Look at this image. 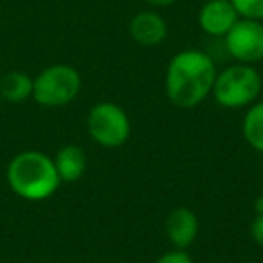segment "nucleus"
<instances>
[{
  "instance_id": "nucleus-1",
  "label": "nucleus",
  "mask_w": 263,
  "mask_h": 263,
  "mask_svg": "<svg viewBox=\"0 0 263 263\" xmlns=\"http://www.w3.org/2000/svg\"><path fill=\"white\" fill-rule=\"evenodd\" d=\"M216 72L215 60L205 51L184 49L168 63L164 76L166 96L177 108H195L211 94Z\"/></svg>"
},
{
  "instance_id": "nucleus-2",
  "label": "nucleus",
  "mask_w": 263,
  "mask_h": 263,
  "mask_svg": "<svg viewBox=\"0 0 263 263\" xmlns=\"http://www.w3.org/2000/svg\"><path fill=\"white\" fill-rule=\"evenodd\" d=\"M6 180L16 197L29 202L47 200L62 184L54 161L38 150L16 154L8 164Z\"/></svg>"
},
{
  "instance_id": "nucleus-3",
  "label": "nucleus",
  "mask_w": 263,
  "mask_h": 263,
  "mask_svg": "<svg viewBox=\"0 0 263 263\" xmlns=\"http://www.w3.org/2000/svg\"><path fill=\"white\" fill-rule=\"evenodd\" d=\"M261 87L263 80L254 67L233 63L216 72L211 94L222 108L238 110L256 103Z\"/></svg>"
},
{
  "instance_id": "nucleus-4",
  "label": "nucleus",
  "mask_w": 263,
  "mask_h": 263,
  "mask_svg": "<svg viewBox=\"0 0 263 263\" xmlns=\"http://www.w3.org/2000/svg\"><path fill=\"white\" fill-rule=\"evenodd\" d=\"M81 90V76L72 65L54 63L33 78V99L45 108L72 103Z\"/></svg>"
},
{
  "instance_id": "nucleus-5",
  "label": "nucleus",
  "mask_w": 263,
  "mask_h": 263,
  "mask_svg": "<svg viewBox=\"0 0 263 263\" xmlns=\"http://www.w3.org/2000/svg\"><path fill=\"white\" fill-rule=\"evenodd\" d=\"M87 130L94 143L114 150L123 146L128 141L132 134V124L123 106L112 101H101L96 103L88 112Z\"/></svg>"
},
{
  "instance_id": "nucleus-6",
  "label": "nucleus",
  "mask_w": 263,
  "mask_h": 263,
  "mask_svg": "<svg viewBox=\"0 0 263 263\" xmlns=\"http://www.w3.org/2000/svg\"><path fill=\"white\" fill-rule=\"evenodd\" d=\"M223 47L236 63L254 65L263 60V22L252 18H238L223 36Z\"/></svg>"
},
{
  "instance_id": "nucleus-7",
  "label": "nucleus",
  "mask_w": 263,
  "mask_h": 263,
  "mask_svg": "<svg viewBox=\"0 0 263 263\" xmlns=\"http://www.w3.org/2000/svg\"><path fill=\"white\" fill-rule=\"evenodd\" d=\"M240 15L231 4V0H208L198 11V26L208 36L213 38L226 36Z\"/></svg>"
},
{
  "instance_id": "nucleus-8",
  "label": "nucleus",
  "mask_w": 263,
  "mask_h": 263,
  "mask_svg": "<svg viewBox=\"0 0 263 263\" xmlns=\"http://www.w3.org/2000/svg\"><path fill=\"white\" fill-rule=\"evenodd\" d=\"M128 33L132 40L143 47H157L168 38V22L161 13L144 9L130 18Z\"/></svg>"
},
{
  "instance_id": "nucleus-9",
  "label": "nucleus",
  "mask_w": 263,
  "mask_h": 263,
  "mask_svg": "<svg viewBox=\"0 0 263 263\" xmlns=\"http://www.w3.org/2000/svg\"><path fill=\"white\" fill-rule=\"evenodd\" d=\"M166 236L170 243L175 249L186 251L187 247L195 243L198 236V218L190 208H175L168 215L164 223Z\"/></svg>"
},
{
  "instance_id": "nucleus-10",
  "label": "nucleus",
  "mask_w": 263,
  "mask_h": 263,
  "mask_svg": "<svg viewBox=\"0 0 263 263\" xmlns=\"http://www.w3.org/2000/svg\"><path fill=\"white\" fill-rule=\"evenodd\" d=\"M52 161H54L60 180L69 184L80 180L83 177V173L87 172L88 164L87 154L78 144H65V146H62Z\"/></svg>"
},
{
  "instance_id": "nucleus-11",
  "label": "nucleus",
  "mask_w": 263,
  "mask_h": 263,
  "mask_svg": "<svg viewBox=\"0 0 263 263\" xmlns=\"http://www.w3.org/2000/svg\"><path fill=\"white\" fill-rule=\"evenodd\" d=\"M0 94L8 103H22L33 98V78L22 70H9L0 80Z\"/></svg>"
},
{
  "instance_id": "nucleus-12",
  "label": "nucleus",
  "mask_w": 263,
  "mask_h": 263,
  "mask_svg": "<svg viewBox=\"0 0 263 263\" xmlns=\"http://www.w3.org/2000/svg\"><path fill=\"white\" fill-rule=\"evenodd\" d=\"M241 134L252 150L263 154V101L252 103L247 108L241 123Z\"/></svg>"
},
{
  "instance_id": "nucleus-13",
  "label": "nucleus",
  "mask_w": 263,
  "mask_h": 263,
  "mask_svg": "<svg viewBox=\"0 0 263 263\" xmlns=\"http://www.w3.org/2000/svg\"><path fill=\"white\" fill-rule=\"evenodd\" d=\"M240 18H252L263 22V0H231Z\"/></svg>"
},
{
  "instance_id": "nucleus-14",
  "label": "nucleus",
  "mask_w": 263,
  "mask_h": 263,
  "mask_svg": "<svg viewBox=\"0 0 263 263\" xmlns=\"http://www.w3.org/2000/svg\"><path fill=\"white\" fill-rule=\"evenodd\" d=\"M155 263H195V261L186 251L175 249V251L164 252L162 256H159V258L155 259Z\"/></svg>"
},
{
  "instance_id": "nucleus-15",
  "label": "nucleus",
  "mask_w": 263,
  "mask_h": 263,
  "mask_svg": "<svg viewBox=\"0 0 263 263\" xmlns=\"http://www.w3.org/2000/svg\"><path fill=\"white\" fill-rule=\"evenodd\" d=\"M251 238L258 245H263V211L256 213V216L251 222Z\"/></svg>"
},
{
  "instance_id": "nucleus-16",
  "label": "nucleus",
  "mask_w": 263,
  "mask_h": 263,
  "mask_svg": "<svg viewBox=\"0 0 263 263\" xmlns=\"http://www.w3.org/2000/svg\"><path fill=\"white\" fill-rule=\"evenodd\" d=\"M144 4H148L150 8H170V6H173L177 2V0H143Z\"/></svg>"
},
{
  "instance_id": "nucleus-17",
  "label": "nucleus",
  "mask_w": 263,
  "mask_h": 263,
  "mask_svg": "<svg viewBox=\"0 0 263 263\" xmlns=\"http://www.w3.org/2000/svg\"><path fill=\"white\" fill-rule=\"evenodd\" d=\"M0 103H2V94H0Z\"/></svg>"
}]
</instances>
